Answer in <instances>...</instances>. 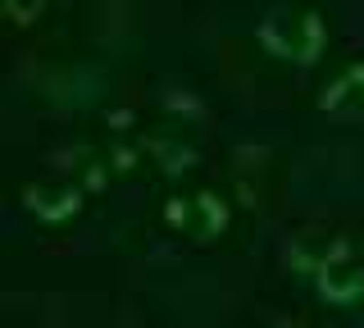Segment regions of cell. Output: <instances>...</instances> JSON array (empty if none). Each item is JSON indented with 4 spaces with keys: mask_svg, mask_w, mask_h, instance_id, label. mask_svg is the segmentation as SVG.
I'll use <instances>...</instances> for the list:
<instances>
[{
    "mask_svg": "<svg viewBox=\"0 0 364 328\" xmlns=\"http://www.w3.org/2000/svg\"><path fill=\"white\" fill-rule=\"evenodd\" d=\"M259 46L273 60H291V64H314L328 46V28L314 9L301 5H273L259 23Z\"/></svg>",
    "mask_w": 364,
    "mask_h": 328,
    "instance_id": "obj_1",
    "label": "cell"
},
{
    "mask_svg": "<svg viewBox=\"0 0 364 328\" xmlns=\"http://www.w3.org/2000/svg\"><path fill=\"white\" fill-rule=\"evenodd\" d=\"M164 219H168V228H178V233L196 237V242H210V237H219V233L228 228V210H223V201L214 196V191H200V196H178V201H168Z\"/></svg>",
    "mask_w": 364,
    "mask_h": 328,
    "instance_id": "obj_2",
    "label": "cell"
},
{
    "mask_svg": "<svg viewBox=\"0 0 364 328\" xmlns=\"http://www.w3.org/2000/svg\"><path fill=\"white\" fill-rule=\"evenodd\" d=\"M341 255H350V242L346 237H323V233H301L296 242L287 246V265L291 269H301V274H323L333 260Z\"/></svg>",
    "mask_w": 364,
    "mask_h": 328,
    "instance_id": "obj_3",
    "label": "cell"
},
{
    "mask_svg": "<svg viewBox=\"0 0 364 328\" xmlns=\"http://www.w3.org/2000/svg\"><path fill=\"white\" fill-rule=\"evenodd\" d=\"M23 206L46 223H64V219H73V214L82 210V191L73 183H32L23 191Z\"/></svg>",
    "mask_w": 364,
    "mask_h": 328,
    "instance_id": "obj_4",
    "label": "cell"
},
{
    "mask_svg": "<svg viewBox=\"0 0 364 328\" xmlns=\"http://www.w3.org/2000/svg\"><path fill=\"white\" fill-rule=\"evenodd\" d=\"M318 110H328V115H337V119H364V64L341 69L333 83L323 87Z\"/></svg>",
    "mask_w": 364,
    "mask_h": 328,
    "instance_id": "obj_5",
    "label": "cell"
},
{
    "mask_svg": "<svg viewBox=\"0 0 364 328\" xmlns=\"http://www.w3.org/2000/svg\"><path fill=\"white\" fill-rule=\"evenodd\" d=\"M318 292H323V301H333V305H350L364 292V269L350 255H341L318 274Z\"/></svg>",
    "mask_w": 364,
    "mask_h": 328,
    "instance_id": "obj_6",
    "label": "cell"
},
{
    "mask_svg": "<svg viewBox=\"0 0 364 328\" xmlns=\"http://www.w3.org/2000/svg\"><path fill=\"white\" fill-rule=\"evenodd\" d=\"M0 5H5V14L14 18V23H32L46 9V0H0Z\"/></svg>",
    "mask_w": 364,
    "mask_h": 328,
    "instance_id": "obj_7",
    "label": "cell"
}]
</instances>
